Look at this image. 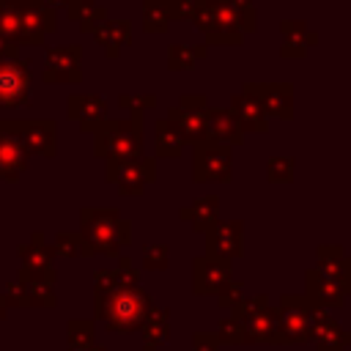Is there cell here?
<instances>
[{"mask_svg": "<svg viewBox=\"0 0 351 351\" xmlns=\"http://www.w3.org/2000/svg\"><path fill=\"white\" fill-rule=\"evenodd\" d=\"M310 315L313 304L307 296H282L280 299V343H307L310 340Z\"/></svg>", "mask_w": 351, "mask_h": 351, "instance_id": "6da1fadb", "label": "cell"}, {"mask_svg": "<svg viewBox=\"0 0 351 351\" xmlns=\"http://www.w3.org/2000/svg\"><path fill=\"white\" fill-rule=\"evenodd\" d=\"M148 299L143 291L132 288V291H115L107 299V310H101L107 315V324L115 329H132L140 324V318L145 315Z\"/></svg>", "mask_w": 351, "mask_h": 351, "instance_id": "7a4b0ae2", "label": "cell"}, {"mask_svg": "<svg viewBox=\"0 0 351 351\" xmlns=\"http://www.w3.org/2000/svg\"><path fill=\"white\" fill-rule=\"evenodd\" d=\"M310 340L318 351H346L351 346V332H343L321 307H313L310 315Z\"/></svg>", "mask_w": 351, "mask_h": 351, "instance_id": "3957f363", "label": "cell"}, {"mask_svg": "<svg viewBox=\"0 0 351 351\" xmlns=\"http://www.w3.org/2000/svg\"><path fill=\"white\" fill-rule=\"evenodd\" d=\"M324 277H329L332 282H337L346 296L351 293V258L346 255V250L340 244H326L318 247V266H315Z\"/></svg>", "mask_w": 351, "mask_h": 351, "instance_id": "277c9868", "label": "cell"}, {"mask_svg": "<svg viewBox=\"0 0 351 351\" xmlns=\"http://www.w3.org/2000/svg\"><path fill=\"white\" fill-rule=\"evenodd\" d=\"M304 282H307V299L313 307H321V310H340L346 304V291L332 282L329 277H324L318 269H310L304 274Z\"/></svg>", "mask_w": 351, "mask_h": 351, "instance_id": "5b68a950", "label": "cell"}, {"mask_svg": "<svg viewBox=\"0 0 351 351\" xmlns=\"http://www.w3.org/2000/svg\"><path fill=\"white\" fill-rule=\"evenodd\" d=\"M230 173V154L222 145H203L195 156V178H228Z\"/></svg>", "mask_w": 351, "mask_h": 351, "instance_id": "8992f818", "label": "cell"}, {"mask_svg": "<svg viewBox=\"0 0 351 351\" xmlns=\"http://www.w3.org/2000/svg\"><path fill=\"white\" fill-rule=\"evenodd\" d=\"M230 269L225 263V258H203L195 261V291L208 293V291H219L228 285Z\"/></svg>", "mask_w": 351, "mask_h": 351, "instance_id": "52a82bcc", "label": "cell"}, {"mask_svg": "<svg viewBox=\"0 0 351 351\" xmlns=\"http://www.w3.org/2000/svg\"><path fill=\"white\" fill-rule=\"evenodd\" d=\"M27 90V77L14 63L0 66V104H16Z\"/></svg>", "mask_w": 351, "mask_h": 351, "instance_id": "ba28073f", "label": "cell"}, {"mask_svg": "<svg viewBox=\"0 0 351 351\" xmlns=\"http://www.w3.org/2000/svg\"><path fill=\"white\" fill-rule=\"evenodd\" d=\"M211 252L222 255V258H236L241 255V225H219L211 233Z\"/></svg>", "mask_w": 351, "mask_h": 351, "instance_id": "9c48e42d", "label": "cell"}, {"mask_svg": "<svg viewBox=\"0 0 351 351\" xmlns=\"http://www.w3.org/2000/svg\"><path fill=\"white\" fill-rule=\"evenodd\" d=\"M261 107H266L274 115L288 118L291 115V90H288V85H266V99H261Z\"/></svg>", "mask_w": 351, "mask_h": 351, "instance_id": "30bf717a", "label": "cell"}, {"mask_svg": "<svg viewBox=\"0 0 351 351\" xmlns=\"http://www.w3.org/2000/svg\"><path fill=\"white\" fill-rule=\"evenodd\" d=\"M236 104L241 107V110H239V118H241L244 129H255V132H263V129H266L261 101H255V99H239Z\"/></svg>", "mask_w": 351, "mask_h": 351, "instance_id": "8fae6325", "label": "cell"}, {"mask_svg": "<svg viewBox=\"0 0 351 351\" xmlns=\"http://www.w3.org/2000/svg\"><path fill=\"white\" fill-rule=\"evenodd\" d=\"M293 178V159L274 156L269 159V181H291Z\"/></svg>", "mask_w": 351, "mask_h": 351, "instance_id": "7c38bea8", "label": "cell"}, {"mask_svg": "<svg viewBox=\"0 0 351 351\" xmlns=\"http://www.w3.org/2000/svg\"><path fill=\"white\" fill-rule=\"evenodd\" d=\"M214 129H219L217 134H222V137H228V140H241L239 123H236L230 115H214Z\"/></svg>", "mask_w": 351, "mask_h": 351, "instance_id": "4fadbf2b", "label": "cell"}, {"mask_svg": "<svg viewBox=\"0 0 351 351\" xmlns=\"http://www.w3.org/2000/svg\"><path fill=\"white\" fill-rule=\"evenodd\" d=\"M222 337H225V340H233V343L244 340V324H241L239 318L225 321V324H222Z\"/></svg>", "mask_w": 351, "mask_h": 351, "instance_id": "5bb4252c", "label": "cell"}]
</instances>
